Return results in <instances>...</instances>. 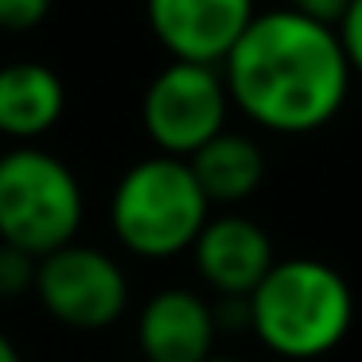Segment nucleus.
<instances>
[{
	"label": "nucleus",
	"mask_w": 362,
	"mask_h": 362,
	"mask_svg": "<svg viewBox=\"0 0 362 362\" xmlns=\"http://www.w3.org/2000/svg\"><path fill=\"white\" fill-rule=\"evenodd\" d=\"M218 71L230 105L284 136L331 125L354 82L335 28L292 8L257 12Z\"/></svg>",
	"instance_id": "nucleus-1"
},
{
	"label": "nucleus",
	"mask_w": 362,
	"mask_h": 362,
	"mask_svg": "<svg viewBox=\"0 0 362 362\" xmlns=\"http://www.w3.org/2000/svg\"><path fill=\"white\" fill-rule=\"evenodd\" d=\"M354 323V292L320 257H281L250 296V331L288 362L331 354Z\"/></svg>",
	"instance_id": "nucleus-2"
},
{
	"label": "nucleus",
	"mask_w": 362,
	"mask_h": 362,
	"mask_svg": "<svg viewBox=\"0 0 362 362\" xmlns=\"http://www.w3.org/2000/svg\"><path fill=\"white\" fill-rule=\"evenodd\" d=\"M206 218H211V203L191 175V164L160 152L136 160L110 195L113 238L144 261H168L187 253Z\"/></svg>",
	"instance_id": "nucleus-3"
},
{
	"label": "nucleus",
	"mask_w": 362,
	"mask_h": 362,
	"mask_svg": "<svg viewBox=\"0 0 362 362\" xmlns=\"http://www.w3.org/2000/svg\"><path fill=\"white\" fill-rule=\"evenodd\" d=\"M82 183L47 148L20 144L0 152V242L35 261L63 250L82 226Z\"/></svg>",
	"instance_id": "nucleus-4"
},
{
	"label": "nucleus",
	"mask_w": 362,
	"mask_h": 362,
	"mask_svg": "<svg viewBox=\"0 0 362 362\" xmlns=\"http://www.w3.org/2000/svg\"><path fill=\"white\" fill-rule=\"evenodd\" d=\"M230 110L218 66L168 63L141 98V125L160 156L191 160L206 141L226 133Z\"/></svg>",
	"instance_id": "nucleus-5"
},
{
	"label": "nucleus",
	"mask_w": 362,
	"mask_h": 362,
	"mask_svg": "<svg viewBox=\"0 0 362 362\" xmlns=\"http://www.w3.org/2000/svg\"><path fill=\"white\" fill-rule=\"evenodd\" d=\"M32 292L51 320L74 331H105L129 308V276L117 257L78 242L40 257Z\"/></svg>",
	"instance_id": "nucleus-6"
},
{
	"label": "nucleus",
	"mask_w": 362,
	"mask_h": 362,
	"mask_svg": "<svg viewBox=\"0 0 362 362\" xmlns=\"http://www.w3.org/2000/svg\"><path fill=\"white\" fill-rule=\"evenodd\" d=\"M144 16L172 63L222 66L253 24V0H144Z\"/></svg>",
	"instance_id": "nucleus-7"
},
{
	"label": "nucleus",
	"mask_w": 362,
	"mask_h": 362,
	"mask_svg": "<svg viewBox=\"0 0 362 362\" xmlns=\"http://www.w3.org/2000/svg\"><path fill=\"white\" fill-rule=\"evenodd\" d=\"M191 253L203 284L218 292V300H250L276 265L269 234L245 214H211Z\"/></svg>",
	"instance_id": "nucleus-8"
},
{
	"label": "nucleus",
	"mask_w": 362,
	"mask_h": 362,
	"mask_svg": "<svg viewBox=\"0 0 362 362\" xmlns=\"http://www.w3.org/2000/svg\"><path fill=\"white\" fill-rule=\"evenodd\" d=\"M214 304L187 288L156 292L136 320V346L144 362H206L214 354Z\"/></svg>",
	"instance_id": "nucleus-9"
},
{
	"label": "nucleus",
	"mask_w": 362,
	"mask_h": 362,
	"mask_svg": "<svg viewBox=\"0 0 362 362\" xmlns=\"http://www.w3.org/2000/svg\"><path fill=\"white\" fill-rule=\"evenodd\" d=\"M66 86L43 63L0 66V136L32 144L63 121Z\"/></svg>",
	"instance_id": "nucleus-10"
},
{
	"label": "nucleus",
	"mask_w": 362,
	"mask_h": 362,
	"mask_svg": "<svg viewBox=\"0 0 362 362\" xmlns=\"http://www.w3.org/2000/svg\"><path fill=\"white\" fill-rule=\"evenodd\" d=\"M187 164L211 206L245 203L265 180V152H261V144L250 141L245 133H230V129L218 133L214 141H206Z\"/></svg>",
	"instance_id": "nucleus-11"
},
{
	"label": "nucleus",
	"mask_w": 362,
	"mask_h": 362,
	"mask_svg": "<svg viewBox=\"0 0 362 362\" xmlns=\"http://www.w3.org/2000/svg\"><path fill=\"white\" fill-rule=\"evenodd\" d=\"M35 265L32 253L0 242V300H20L35 288Z\"/></svg>",
	"instance_id": "nucleus-12"
},
{
	"label": "nucleus",
	"mask_w": 362,
	"mask_h": 362,
	"mask_svg": "<svg viewBox=\"0 0 362 362\" xmlns=\"http://www.w3.org/2000/svg\"><path fill=\"white\" fill-rule=\"evenodd\" d=\"M51 16V0H0V32L24 35Z\"/></svg>",
	"instance_id": "nucleus-13"
},
{
	"label": "nucleus",
	"mask_w": 362,
	"mask_h": 362,
	"mask_svg": "<svg viewBox=\"0 0 362 362\" xmlns=\"http://www.w3.org/2000/svg\"><path fill=\"white\" fill-rule=\"evenodd\" d=\"M335 32H339V43H343L346 63H351V74L362 78V0H351V8L343 12Z\"/></svg>",
	"instance_id": "nucleus-14"
},
{
	"label": "nucleus",
	"mask_w": 362,
	"mask_h": 362,
	"mask_svg": "<svg viewBox=\"0 0 362 362\" xmlns=\"http://www.w3.org/2000/svg\"><path fill=\"white\" fill-rule=\"evenodd\" d=\"M284 8H292V12H300V16H308V20H320V24L335 28L339 20H343V12L351 8V0H288Z\"/></svg>",
	"instance_id": "nucleus-15"
},
{
	"label": "nucleus",
	"mask_w": 362,
	"mask_h": 362,
	"mask_svg": "<svg viewBox=\"0 0 362 362\" xmlns=\"http://www.w3.org/2000/svg\"><path fill=\"white\" fill-rule=\"evenodd\" d=\"M0 362H24V358H20V351H16V343H12L4 331H0Z\"/></svg>",
	"instance_id": "nucleus-16"
},
{
	"label": "nucleus",
	"mask_w": 362,
	"mask_h": 362,
	"mask_svg": "<svg viewBox=\"0 0 362 362\" xmlns=\"http://www.w3.org/2000/svg\"><path fill=\"white\" fill-rule=\"evenodd\" d=\"M206 362H242V358H230V354H211Z\"/></svg>",
	"instance_id": "nucleus-17"
}]
</instances>
